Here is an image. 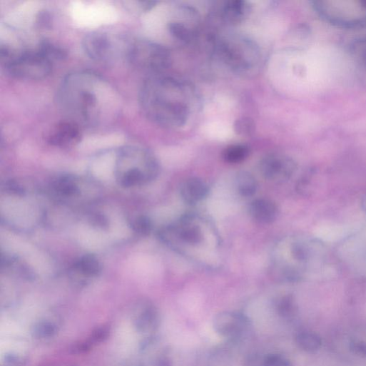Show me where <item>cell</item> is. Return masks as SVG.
I'll use <instances>...</instances> for the list:
<instances>
[{
	"label": "cell",
	"instance_id": "cell-15",
	"mask_svg": "<svg viewBox=\"0 0 366 366\" xmlns=\"http://www.w3.org/2000/svg\"><path fill=\"white\" fill-rule=\"evenodd\" d=\"M133 324L140 334L146 335L155 332L160 324L157 309L151 304L138 307L134 314Z\"/></svg>",
	"mask_w": 366,
	"mask_h": 366
},
{
	"label": "cell",
	"instance_id": "cell-2",
	"mask_svg": "<svg viewBox=\"0 0 366 366\" xmlns=\"http://www.w3.org/2000/svg\"><path fill=\"white\" fill-rule=\"evenodd\" d=\"M194 90L187 83L173 77L151 76L140 91V105L144 115L154 123L176 129L185 126L195 103Z\"/></svg>",
	"mask_w": 366,
	"mask_h": 366
},
{
	"label": "cell",
	"instance_id": "cell-16",
	"mask_svg": "<svg viewBox=\"0 0 366 366\" xmlns=\"http://www.w3.org/2000/svg\"><path fill=\"white\" fill-rule=\"evenodd\" d=\"M208 184L199 178H189L181 185L180 193L185 203L196 205L204 200L209 194Z\"/></svg>",
	"mask_w": 366,
	"mask_h": 366
},
{
	"label": "cell",
	"instance_id": "cell-19",
	"mask_svg": "<svg viewBox=\"0 0 366 366\" xmlns=\"http://www.w3.org/2000/svg\"><path fill=\"white\" fill-rule=\"evenodd\" d=\"M73 270L83 278L98 276L102 270L101 264L96 257L86 255L81 258L73 265Z\"/></svg>",
	"mask_w": 366,
	"mask_h": 366
},
{
	"label": "cell",
	"instance_id": "cell-30",
	"mask_svg": "<svg viewBox=\"0 0 366 366\" xmlns=\"http://www.w3.org/2000/svg\"><path fill=\"white\" fill-rule=\"evenodd\" d=\"M262 366H291L289 361L279 354H270L267 355L263 362Z\"/></svg>",
	"mask_w": 366,
	"mask_h": 366
},
{
	"label": "cell",
	"instance_id": "cell-14",
	"mask_svg": "<svg viewBox=\"0 0 366 366\" xmlns=\"http://www.w3.org/2000/svg\"><path fill=\"white\" fill-rule=\"evenodd\" d=\"M340 343L343 355L351 360L366 364V330L345 335Z\"/></svg>",
	"mask_w": 366,
	"mask_h": 366
},
{
	"label": "cell",
	"instance_id": "cell-20",
	"mask_svg": "<svg viewBox=\"0 0 366 366\" xmlns=\"http://www.w3.org/2000/svg\"><path fill=\"white\" fill-rule=\"evenodd\" d=\"M235 186L238 193L243 198L253 197L258 190V182L250 173L242 171L237 174Z\"/></svg>",
	"mask_w": 366,
	"mask_h": 366
},
{
	"label": "cell",
	"instance_id": "cell-32",
	"mask_svg": "<svg viewBox=\"0 0 366 366\" xmlns=\"http://www.w3.org/2000/svg\"><path fill=\"white\" fill-rule=\"evenodd\" d=\"M361 207L363 211L366 213V193L362 198Z\"/></svg>",
	"mask_w": 366,
	"mask_h": 366
},
{
	"label": "cell",
	"instance_id": "cell-23",
	"mask_svg": "<svg viewBox=\"0 0 366 366\" xmlns=\"http://www.w3.org/2000/svg\"><path fill=\"white\" fill-rule=\"evenodd\" d=\"M250 150L244 145H233L227 147L223 153L224 161L230 164H238L245 161L249 156Z\"/></svg>",
	"mask_w": 366,
	"mask_h": 366
},
{
	"label": "cell",
	"instance_id": "cell-22",
	"mask_svg": "<svg viewBox=\"0 0 366 366\" xmlns=\"http://www.w3.org/2000/svg\"><path fill=\"white\" fill-rule=\"evenodd\" d=\"M53 189L59 196L65 198L74 197L79 192L76 182L68 176L56 180L53 184Z\"/></svg>",
	"mask_w": 366,
	"mask_h": 366
},
{
	"label": "cell",
	"instance_id": "cell-21",
	"mask_svg": "<svg viewBox=\"0 0 366 366\" xmlns=\"http://www.w3.org/2000/svg\"><path fill=\"white\" fill-rule=\"evenodd\" d=\"M295 342L302 350L314 353L318 351L322 346L320 337L315 332L302 330L295 335Z\"/></svg>",
	"mask_w": 366,
	"mask_h": 366
},
{
	"label": "cell",
	"instance_id": "cell-31",
	"mask_svg": "<svg viewBox=\"0 0 366 366\" xmlns=\"http://www.w3.org/2000/svg\"><path fill=\"white\" fill-rule=\"evenodd\" d=\"M156 366H173V362L171 359L164 356L157 360Z\"/></svg>",
	"mask_w": 366,
	"mask_h": 366
},
{
	"label": "cell",
	"instance_id": "cell-4",
	"mask_svg": "<svg viewBox=\"0 0 366 366\" xmlns=\"http://www.w3.org/2000/svg\"><path fill=\"white\" fill-rule=\"evenodd\" d=\"M159 166L148 150L136 146L120 148L116 154V172L124 188L140 186L153 181L158 174Z\"/></svg>",
	"mask_w": 366,
	"mask_h": 366
},
{
	"label": "cell",
	"instance_id": "cell-27",
	"mask_svg": "<svg viewBox=\"0 0 366 366\" xmlns=\"http://www.w3.org/2000/svg\"><path fill=\"white\" fill-rule=\"evenodd\" d=\"M59 320L56 317H46L36 326V332L39 337L48 338L54 336L59 330Z\"/></svg>",
	"mask_w": 366,
	"mask_h": 366
},
{
	"label": "cell",
	"instance_id": "cell-10",
	"mask_svg": "<svg viewBox=\"0 0 366 366\" xmlns=\"http://www.w3.org/2000/svg\"><path fill=\"white\" fill-rule=\"evenodd\" d=\"M297 169L295 162L290 157L272 153L263 158L259 163V172L267 181L284 183L290 180Z\"/></svg>",
	"mask_w": 366,
	"mask_h": 366
},
{
	"label": "cell",
	"instance_id": "cell-5",
	"mask_svg": "<svg viewBox=\"0 0 366 366\" xmlns=\"http://www.w3.org/2000/svg\"><path fill=\"white\" fill-rule=\"evenodd\" d=\"M215 56L227 68L237 74H248L258 65L260 52L252 40L239 34H228L213 41Z\"/></svg>",
	"mask_w": 366,
	"mask_h": 366
},
{
	"label": "cell",
	"instance_id": "cell-1",
	"mask_svg": "<svg viewBox=\"0 0 366 366\" xmlns=\"http://www.w3.org/2000/svg\"><path fill=\"white\" fill-rule=\"evenodd\" d=\"M58 100L68 119L82 128L108 127L118 119L122 108L121 97L113 86L89 71L68 74L60 86Z\"/></svg>",
	"mask_w": 366,
	"mask_h": 366
},
{
	"label": "cell",
	"instance_id": "cell-25",
	"mask_svg": "<svg viewBox=\"0 0 366 366\" xmlns=\"http://www.w3.org/2000/svg\"><path fill=\"white\" fill-rule=\"evenodd\" d=\"M275 305L279 315L285 319L293 318L298 312L296 302L290 295H285L280 297Z\"/></svg>",
	"mask_w": 366,
	"mask_h": 366
},
{
	"label": "cell",
	"instance_id": "cell-11",
	"mask_svg": "<svg viewBox=\"0 0 366 366\" xmlns=\"http://www.w3.org/2000/svg\"><path fill=\"white\" fill-rule=\"evenodd\" d=\"M247 326V318L243 315L235 312H221L213 319L215 330L225 338L234 339L240 337Z\"/></svg>",
	"mask_w": 366,
	"mask_h": 366
},
{
	"label": "cell",
	"instance_id": "cell-12",
	"mask_svg": "<svg viewBox=\"0 0 366 366\" xmlns=\"http://www.w3.org/2000/svg\"><path fill=\"white\" fill-rule=\"evenodd\" d=\"M83 128L71 120L67 119L58 123L49 136V142L56 147L68 148L79 143Z\"/></svg>",
	"mask_w": 366,
	"mask_h": 366
},
{
	"label": "cell",
	"instance_id": "cell-7",
	"mask_svg": "<svg viewBox=\"0 0 366 366\" xmlns=\"http://www.w3.org/2000/svg\"><path fill=\"white\" fill-rule=\"evenodd\" d=\"M313 7L322 19L337 26L357 28L366 24V1L325 0L314 2Z\"/></svg>",
	"mask_w": 366,
	"mask_h": 366
},
{
	"label": "cell",
	"instance_id": "cell-28",
	"mask_svg": "<svg viewBox=\"0 0 366 366\" xmlns=\"http://www.w3.org/2000/svg\"><path fill=\"white\" fill-rule=\"evenodd\" d=\"M255 125L249 118H240L235 122V132L240 136H250L255 132Z\"/></svg>",
	"mask_w": 366,
	"mask_h": 366
},
{
	"label": "cell",
	"instance_id": "cell-18",
	"mask_svg": "<svg viewBox=\"0 0 366 366\" xmlns=\"http://www.w3.org/2000/svg\"><path fill=\"white\" fill-rule=\"evenodd\" d=\"M250 6L245 1L233 0L224 3L221 9L223 20L228 24L235 26L241 24L248 16Z\"/></svg>",
	"mask_w": 366,
	"mask_h": 366
},
{
	"label": "cell",
	"instance_id": "cell-6",
	"mask_svg": "<svg viewBox=\"0 0 366 366\" xmlns=\"http://www.w3.org/2000/svg\"><path fill=\"white\" fill-rule=\"evenodd\" d=\"M0 58L8 75L28 81L45 79L51 73L54 63L39 47L16 51L2 46Z\"/></svg>",
	"mask_w": 366,
	"mask_h": 366
},
{
	"label": "cell",
	"instance_id": "cell-26",
	"mask_svg": "<svg viewBox=\"0 0 366 366\" xmlns=\"http://www.w3.org/2000/svg\"><path fill=\"white\" fill-rule=\"evenodd\" d=\"M170 34L177 40L188 43L194 36L193 31L187 25L181 21H173L169 24Z\"/></svg>",
	"mask_w": 366,
	"mask_h": 366
},
{
	"label": "cell",
	"instance_id": "cell-29",
	"mask_svg": "<svg viewBox=\"0 0 366 366\" xmlns=\"http://www.w3.org/2000/svg\"><path fill=\"white\" fill-rule=\"evenodd\" d=\"M135 232L142 235H148L153 228L151 220L146 216L137 218L132 223Z\"/></svg>",
	"mask_w": 366,
	"mask_h": 366
},
{
	"label": "cell",
	"instance_id": "cell-13",
	"mask_svg": "<svg viewBox=\"0 0 366 366\" xmlns=\"http://www.w3.org/2000/svg\"><path fill=\"white\" fill-rule=\"evenodd\" d=\"M83 47L87 56L97 62L108 60L113 53V44L108 36L102 33H93L86 36Z\"/></svg>",
	"mask_w": 366,
	"mask_h": 366
},
{
	"label": "cell",
	"instance_id": "cell-8",
	"mask_svg": "<svg viewBox=\"0 0 366 366\" xmlns=\"http://www.w3.org/2000/svg\"><path fill=\"white\" fill-rule=\"evenodd\" d=\"M128 56L134 68L141 71L160 75L171 64L170 52L163 46L146 40L134 42Z\"/></svg>",
	"mask_w": 366,
	"mask_h": 366
},
{
	"label": "cell",
	"instance_id": "cell-24",
	"mask_svg": "<svg viewBox=\"0 0 366 366\" xmlns=\"http://www.w3.org/2000/svg\"><path fill=\"white\" fill-rule=\"evenodd\" d=\"M351 55L357 69L366 78V39L357 41L353 44Z\"/></svg>",
	"mask_w": 366,
	"mask_h": 366
},
{
	"label": "cell",
	"instance_id": "cell-9",
	"mask_svg": "<svg viewBox=\"0 0 366 366\" xmlns=\"http://www.w3.org/2000/svg\"><path fill=\"white\" fill-rule=\"evenodd\" d=\"M161 238L166 243H181L188 246H198L204 240V232L194 217L185 216L161 232Z\"/></svg>",
	"mask_w": 366,
	"mask_h": 366
},
{
	"label": "cell",
	"instance_id": "cell-3",
	"mask_svg": "<svg viewBox=\"0 0 366 366\" xmlns=\"http://www.w3.org/2000/svg\"><path fill=\"white\" fill-rule=\"evenodd\" d=\"M284 244L289 262L278 265L277 272L288 282L304 279L326 260V247L317 238L298 235L288 238Z\"/></svg>",
	"mask_w": 366,
	"mask_h": 366
},
{
	"label": "cell",
	"instance_id": "cell-17",
	"mask_svg": "<svg viewBox=\"0 0 366 366\" xmlns=\"http://www.w3.org/2000/svg\"><path fill=\"white\" fill-rule=\"evenodd\" d=\"M249 214L255 222L259 224H269L277 218L278 207L272 200L258 198L250 203Z\"/></svg>",
	"mask_w": 366,
	"mask_h": 366
}]
</instances>
